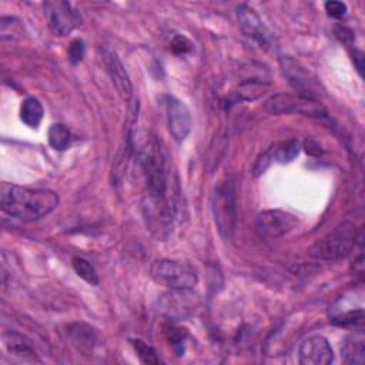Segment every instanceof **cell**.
<instances>
[{
  "mask_svg": "<svg viewBox=\"0 0 365 365\" xmlns=\"http://www.w3.org/2000/svg\"><path fill=\"white\" fill-rule=\"evenodd\" d=\"M364 319V309L358 308V309H348V311H332L331 314V322L336 324V325H355L362 322Z\"/></svg>",
  "mask_w": 365,
  "mask_h": 365,
  "instance_id": "obj_22",
  "label": "cell"
},
{
  "mask_svg": "<svg viewBox=\"0 0 365 365\" xmlns=\"http://www.w3.org/2000/svg\"><path fill=\"white\" fill-rule=\"evenodd\" d=\"M43 7L48 29L54 36H67L81 24L80 14L68 1L51 0L46 1Z\"/></svg>",
  "mask_w": 365,
  "mask_h": 365,
  "instance_id": "obj_7",
  "label": "cell"
},
{
  "mask_svg": "<svg viewBox=\"0 0 365 365\" xmlns=\"http://www.w3.org/2000/svg\"><path fill=\"white\" fill-rule=\"evenodd\" d=\"M66 332L70 344L74 345L78 351H90L97 342V332L91 327L81 322L67 325Z\"/></svg>",
  "mask_w": 365,
  "mask_h": 365,
  "instance_id": "obj_16",
  "label": "cell"
},
{
  "mask_svg": "<svg viewBox=\"0 0 365 365\" xmlns=\"http://www.w3.org/2000/svg\"><path fill=\"white\" fill-rule=\"evenodd\" d=\"M212 215L222 238H230L237 221V192L232 181L218 182L212 194Z\"/></svg>",
  "mask_w": 365,
  "mask_h": 365,
  "instance_id": "obj_4",
  "label": "cell"
},
{
  "mask_svg": "<svg viewBox=\"0 0 365 365\" xmlns=\"http://www.w3.org/2000/svg\"><path fill=\"white\" fill-rule=\"evenodd\" d=\"M265 86L255 80H247L238 86V96L242 100H255L264 94Z\"/></svg>",
  "mask_w": 365,
  "mask_h": 365,
  "instance_id": "obj_23",
  "label": "cell"
},
{
  "mask_svg": "<svg viewBox=\"0 0 365 365\" xmlns=\"http://www.w3.org/2000/svg\"><path fill=\"white\" fill-rule=\"evenodd\" d=\"M325 11L328 13V16L334 19H341L346 13V4L342 1H327Z\"/></svg>",
  "mask_w": 365,
  "mask_h": 365,
  "instance_id": "obj_26",
  "label": "cell"
},
{
  "mask_svg": "<svg viewBox=\"0 0 365 365\" xmlns=\"http://www.w3.org/2000/svg\"><path fill=\"white\" fill-rule=\"evenodd\" d=\"M68 60L71 61V64H77L83 60L84 57V53H86V46H84V41L81 38H76L70 43L68 46Z\"/></svg>",
  "mask_w": 365,
  "mask_h": 365,
  "instance_id": "obj_25",
  "label": "cell"
},
{
  "mask_svg": "<svg viewBox=\"0 0 365 365\" xmlns=\"http://www.w3.org/2000/svg\"><path fill=\"white\" fill-rule=\"evenodd\" d=\"M298 221L289 212L281 210H265L255 218V231L262 238H279L297 227Z\"/></svg>",
  "mask_w": 365,
  "mask_h": 365,
  "instance_id": "obj_8",
  "label": "cell"
},
{
  "mask_svg": "<svg viewBox=\"0 0 365 365\" xmlns=\"http://www.w3.org/2000/svg\"><path fill=\"white\" fill-rule=\"evenodd\" d=\"M190 289H171L168 294H164L160 301V309L170 318H185L192 314L200 298Z\"/></svg>",
  "mask_w": 365,
  "mask_h": 365,
  "instance_id": "obj_10",
  "label": "cell"
},
{
  "mask_svg": "<svg viewBox=\"0 0 365 365\" xmlns=\"http://www.w3.org/2000/svg\"><path fill=\"white\" fill-rule=\"evenodd\" d=\"M101 54H103V61L107 68V73L110 74L117 93L124 101H130L133 96V86L124 64L121 63L118 56L110 48H106V47L101 48Z\"/></svg>",
  "mask_w": 365,
  "mask_h": 365,
  "instance_id": "obj_13",
  "label": "cell"
},
{
  "mask_svg": "<svg viewBox=\"0 0 365 365\" xmlns=\"http://www.w3.org/2000/svg\"><path fill=\"white\" fill-rule=\"evenodd\" d=\"M151 278L171 289L192 288L198 282L195 269L185 264L174 259H155L150 267Z\"/></svg>",
  "mask_w": 365,
  "mask_h": 365,
  "instance_id": "obj_6",
  "label": "cell"
},
{
  "mask_svg": "<svg viewBox=\"0 0 365 365\" xmlns=\"http://www.w3.org/2000/svg\"><path fill=\"white\" fill-rule=\"evenodd\" d=\"M264 107L267 113L272 115L302 114L314 118H321L327 115V110L322 107V104H319V101H317L309 96H301V94H288V93L274 94L265 101Z\"/></svg>",
  "mask_w": 365,
  "mask_h": 365,
  "instance_id": "obj_5",
  "label": "cell"
},
{
  "mask_svg": "<svg viewBox=\"0 0 365 365\" xmlns=\"http://www.w3.org/2000/svg\"><path fill=\"white\" fill-rule=\"evenodd\" d=\"M138 158L151 205H154L161 217L170 220L174 214L175 205L173 197L168 195L170 173L161 141L155 135L147 137L140 150Z\"/></svg>",
  "mask_w": 365,
  "mask_h": 365,
  "instance_id": "obj_1",
  "label": "cell"
},
{
  "mask_svg": "<svg viewBox=\"0 0 365 365\" xmlns=\"http://www.w3.org/2000/svg\"><path fill=\"white\" fill-rule=\"evenodd\" d=\"M237 13H238V21L242 33L250 40L259 44L261 47H268L269 44L268 31L262 24L259 16L255 13V10L251 9L250 6L242 4L237 9Z\"/></svg>",
  "mask_w": 365,
  "mask_h": 365,
  "instance_id": "obj_14",
  "label": "cell"
},
{
  "mask_svg": "<svg viewBox=\"0 0 365 365\" xmlns=\"http://www.w3.org/2000/svg\"><path fill=\"white\" fill-rule=\"evenodd\" d=\"M171 48L175 51V53H187L192 48V44L191 41L184 37V36H175L171 41Z\"/></svg>",
  "mask_w": 365,
  "mask_h": 365,
  "instance_id": "obj_27",
  "label": "cell"
},
{
  "mask_svg": "<svg viewBox=\"0 0 365 365\" xmlns=\"http://www.w3.org/2000/svg\"><path fill=\"white\" fill-rule=\"evenodd\" d=\"M1 210L23 221H36L58 205V195L51 190H31L9 182L0 187Z\"/></svg>",
  "mask_w": 365,
  "mask_h": 365,
  "instance_id": "obj_2",
  "label": "cell"
},
{
  "mask_svg": "<svg viewBox=\"0 0 365 365\" xmlns=\"http://www.w3.org/2000/svg\"><path fill=\"white\" fill-rule=\"evenodd\" d=\"M165 115L167 127L171 137L177 143L184 141L188 137L192 125L191 113L188 107L181 100L168 96L165 98Z\"/></svg>",
  "mask_w": 365,
  "mask_h": 365,
  "instance_id": "obj_9",
  "label": "cell"
},
{
  "mask_svg": "<svg viewBox=\"0 0 365 365\" xmlns=\"http://www.w3.org/2000/svg\"><path fill=\"white\" fill-rule=\"evenodd\" d=\"M359 231L351 221L339 222L332 231L318 240L309 250V254L322 261H336L345 258L354 248Z\"/></svg>",
  "mask_w": 365,
  "mask_h": 365,
  "instance_id": "obj_3",
  "label": "cell"
},
{
  "mask_svg": "<svg viewBox=\"0 0 365 365\" xmlns=\"http://www.w3.org/2000/svg\"><path fill=\"white\" fill-rule=\"evenodd\" d=\"M3 341H4L7 351L16 356L29 358V356H34V354H36L31 342L24 335H21L16 331H7L3 335Z\"/></svg>",
  "mask_w": 365,
  "mask_h": 365,
  "instance_id": "obj_17",
  "label": "cell"
},
{
  "mask_svg": "<svg viewBox=\"0 0 365 365\" xmlns=\"http://www.w3.org/2000/svg\"><path fill=\"white\" fill-rule=\"evenodd\" d=\"M298 358L302 365H328L334 361V352L327 338L312 335L299 345Z\"/></svg>",
  "mask_w": 365,
  "mask_h": 365,
  "instance_id": "obj_12",
  "label": "cell"
},
{
  "mask_svg": "<svg viewBox=\"0 0 365 365\" xmlns=\"http://www.w3.org/2000/svg\"><path fill=\"white\" fill-rule=\"evenodd\" d=\"M344 362L349 365H362L365 362V338L362 332H355L344 338L341 345Z\"/></svg>",
  "mask_w": 365,
  "mask_h": 365,
  "instance_id": "obj_15",
  "label": "cell"
},
{
  "mask_svg": "<svg viewBox=\"0 0 365 365\" xmlns=\"http://www.w3.org/2000/svg\"><path fill=\"white\" fill-rule=\"evenodd\" d=\"M133 345H134V348H135V351H137V354H138V356L143 362H145V364H158V358H157V354H155L153 346L147 345L145 342H143L140 339L133 341Z\"/></svg>",
  "mask_w": 365,
  "mask_h": 365,
  "instance_id": "obj_24",
  "label": "cell"
},
{
  "mask_svg": "<svg viewBox=\"0 0 365 365\" xmlns=\"http://www.w3.org/2000/svg\"><path fill=\"white\" fill-rule=\"evenodd\" d=\"M0 34L3 40H19L24 34L23 24L16 17H1Z\"/></svg>",
  "mask_w": 365,
  "mask_h": 365,
  "instance_id": "obj_20",
  "label": "cell"
},
{
  "mask_svg": "<svg viewBox=\"0 0 365 365\" xmlns=\"http://www.w3.org/2000/svg\"><path fill=\"white\" fill-rule=\"evenodd\" d=\"M298 154H299V143L295 138H289V140L275 143L274 145H271L265 153H262L257 158V161L252 167V171H254L255 175H259L272 163L287 164V163H291Z\"/></svg>",
  "mask_w": 365,
  "mask_h": 365,
  "instance_id": "obj_11",
  "label": "cell"
},
{
  "mask_svg": "<svg viewBox=\"0 0 365 365\" xmlns=\"http://www.w3.org/2000/svg\"><path fill=\"white\" fill-rule=\"evenodd\" d=\"M48 143L54 150H66L71 143L70 130L64 124H53L48 128Z\"/></svg>",
  "mask_w": 365,
  "mask_h": 365,
  "instance_id": "obj_19",
  "label": "cell"
},
{
  "mask_svg": "<svg viewBox=\"0 0 365 365\" xmlns=\"http://www.w3.org/2000/svg\"><path fill=\"white\" fill-rule=\"evenodd\" d=\"M180 331L181 329H175V328H171L168 331V339L171 341L170 344H173V346L178 355H181V351L184 349V335Z\"/></svg>",
  "mask_w": 365,
  "mask_h": 365,
  "instance_id": "obj_28",
  "label": "cell"
},
{
  "mask_svg": "<svg viewBox=\"0 0 365 365\" xmlns=\"http://www.w3.org/2000/svg\"><path fill=\"white\" fill-rule=\"evenodd\" d=\"M43 114H44L43 106L34 97L26 98L23 101L21 107H20V118H21V121L26 125L31 127V128H37L38 127V124L43 120Z\"/></svg>",
  "mask_w": 365,
  "mask_h": 365,
  "instance_id": "obj_18",
  "label": "cell"
},
{
  "mask_svg": "<svg viewBox=\"0 0 365 365\" xmlns=\"http://www.w3.org/2000/svg\"><path fill=\"white\" fill-rule=\"evenodd\" d=\"M73 268L74 271L77 272V275L80 278H83L86 282L91 284V285H97L100 282L98 279V274L97 271L94 269V267L86 261L84 258H80V257H74L73 258Z\"/></svg>",
  "mask_w": 365,
  "mask_h": 365,
  "instance_id": "obj_21",
  "label": "cell"
}]
</instances>
